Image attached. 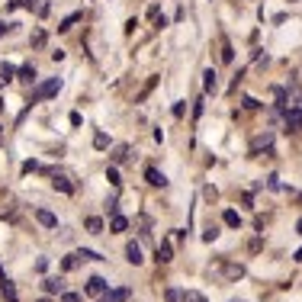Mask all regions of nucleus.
Returning a JSON list of instances; mask_svg holds the SVG:
<instances>
[{"label": "nucleus", "mask_w": 302, "mask_h": 302, "mask_svg": "<svg viewBox=\"0 0 302 302\" xmlns=\"http://www.w3.org/2000/svg\"><path fill=\"white\" fill-rule=\"evenodd\" d=\"M61 90V81L58 78H52V81H42L36 90H32V97H29V103H42V100H48V97H55V93Z\"/></svg>", "instance_id": "obj_1"}, {"label": "nucleus", "mask_w": 302, "mask_h": 302, "mask_svg": "<svg viewBox=\"0 0 302 302\" xmlns=\"http://www.w3.org/2000/svg\"><path fill=\"white\" fill-rule=\"evenodd\" d=\"M106 280H103V277H90V280H87V296H103V293H106Z\"/></svg>", "instance_id": "obj_2"}, {"label": "nucleus", "mask_w": 302, "mask_h": 302, "mask_svg": "<svg viewBox=\"0 0 302 302\" xmlns=\"http://www.w3.org/2000/svg\"><path fill=\"white\" fill-rule=\"evenodd\" d=\"M145 180H148L151 186H167V177H164L158 167H145Z\"/></svg>", "instance_id": "obj_3"}, {"label": "nucleus", "mask_w": 302, "mask_h": 302, "mask_svg": "<svg viewBox=\"0 0 302 302\" xmlns=\"http://www.w3.org/2000/svg\"><path fill=\"white\" fill-rule=\"evenodd\" d=\"M125 261H129V263H135V267H139V263L145 261V257H141V248L135 244V241H129V244H125Z\"/></svg>", "instance_id": "obj_4"}, {"label": "nucleus", "mask_w": 302, "mask_h": 302, "mask_svg": "<svg viewBox=\"0 0 302 302\" xmlns=\"http://www.w3.org/2000/svg\"><path fill=\"white\" fill-rule=\"evenodd\" d=\"M36 219H39V225H45V228H58V216H52L48 209H36Z\"/></svg>", "instance_id": "obj_5"}, {"label": "nucleus", "mask_w": 302, "mask_h": 302, "mask_svg": "<svg viewBox=\"0 0 302 302\" xmlns=\"http://www.w3.org/2000/svg\"><path fill=\"white\" fill-rule=\"evenodd\" d=\"M42 286H45V293H48V296H55V293H64V280H61V277H48L45 283H42Z\"/></svg>", "instance_id": "obj_6"}, {"label": "nucleus", "mask_w": 302, "mask_h": 302, "mask_svg": "<svg viewBox=\"0 0 302 302\" xmlns=\"http://www.w3.org/2000/svg\"><path fill=\"white\" fill-rule=\"evenodd\" d=\"M202 87H206V93H216L219 87V74L212 68H206V74H202Z\"/></svg>", "instance_id": "obj_7"}, {"label": "nucleus", "mask_w": 302, "mask_h": 302, "mask_svg": "<svg viewBox=\"0 0 302 302\" xmlns=\"http://www.w3.org/2000/svg\"><path fill=\"white\" fill-rule=\"evenodd\" d=\"M286 129L289 132L302 129V109H289V113H286Z\"/></svg>", "instance_id": "obj_8"}, {"label": "nucleus", "mask_w": 302, "mask_h": 302, "mask_svg": "<svg viewBox=\"0 0 302 302\" xmlns=\"http://www.w3.org/2000/svg\"><path fill=\"white\" fill-rule=\"evenodd\" d=\"M52 186H55V190H61V193H74V183H71L68 177H61V174H55V177H52Z\"/></svg>", "instance_id": "obj_9"}, {"label": "nucleus", "mask_w": 302, "mask_h": 302, "mask_svg": "<svg viewBox=\"0 0 302 302\" xmlns=\"http://www.w3.org/2000/svg\"><path fill=\"white\" fill-rule=\"evenodd\" d=\"M171 261H174V248H171V241H164L158 248V263H171Z\"/></svg>", "instance_id": "obj_10"}, {"label": "nucleus", "mask_w": 302, "mask_h": 302, "mask_svg": "<svg viewBox=\"0 0 302 302\" xmlns=\"http://www.w3.org/2000/svg\"><path fill=\"white\" fill-rule=\"evenodd\" d=\"M125 299H129V289H113V293L106 289L103 293V302H125Z\"/></svg>", "instance_id": "obj_11"}, {"label": "nucleus", "mask_w": 302, "mask_h": 302, "mask_svg": "<svg viewBox=\"0 0 302 302\" xmlns=\"http://www.w3.org/2000/svg\"><path fill=\"white\" fill-rule=\"evenodd\" d=\"M109 228H113V232H125V228H129V219H125V216H119V212H116V216L109 219Z\"/></svg>", "instance_id": "obj_12"}, {"label": "nucleus", "mask_w": 302, "mask_h": 302, "mask_svg": "<svg viewBox=\"0 0 302 302\" xmlns=\"http://www.w3.org/2000/svg\"><path fill=\"white\" fill-rule=\"evenodd\" d=\"M87 232H90V235H100L103 232V219H97V216H87Z\"/></svg>", "instance_id": "obj_13"}, {"label": "nucleus", "mask_w": 302, "mask_h": 302, "mask_svg": "<svg viewBox=\"0 0 302 302\" xmlns=\"http://www.w3.org/2000/svg\"><path fill=\"white\" fill-rule=\"evenodd\" d=\"M225 225H232V228H241V216H238V212H235V209H225Z\"/></svg>", "instance_id": "obj_14"}, {"label": "nucleus", "mask_w": 302, "mask_h": 302, "mask_svg": "<svg viewBox=\"0 0 302 302\" xmlns=\"http://www.w3.org/2000/svg\"><path fill=\"white\" fill-rule=\"evenodd\" d=\"M13 78H16V68H13V64H0V81H3V84H10Z\"/></svg>", "instance_id": "obj_15"}, {"label": "nucleus", "mask_w": 302, "mask_h": 302, "mask_svg": "<svg viewBox=\"0 0 302 302\" xmlns=\"http://www.w3.org/2000/svg\"><path fill=\"white\" fill-rule=\"evenodd\" d=\"M16 74H20V81H36V68H32V64H23V68H16Z\"/></svg>", "instance_id": "obj_16"}, {"label": "nucleus", "mask_w": 302, "mask_h": 302, "mask_svg": "<svg viewBox=\"0 0 302 302\" xmlns=\"http://www.w3.org/2000/svg\"><path fill=\"white\" fill-rule=\"evenodd\" d=\"M78 20H81V13H71V16H64V20H61V26H58V32H68L71 26L78 23Z\"/></svg>", "instance_id": "obj_17"}, {"label": "nucleus", "mask_w": 302, "mask_h": 302, "mask_svg": "<svg viewBox=\"0 0 302 302\" xmlns=\"http://www.w3.org/2000/svg\"><path fill=\"white\" fill-rule=\"evenodd\" d=\"M0 289H3V296H7L10 302H16V289H13V283H10V280H0Z\"/></svg>", "instance_id": "obj_18"}, {"label": "nucleus", "mask_w": 302, "mask_h": 302, "mask_svg": "<svg viewBox=\"0 0 302 302\" xmlns=\"http://www.w3.org/2000/svg\"><path fill=\"white\" fill-rule=\"evenodd\" d=\"M93 148H100V151H103V148H109V139L103 135V132H97V135H93Z\"/></svg>", "instance_id": "obj_19"}, {"label": "nucleus", "mask_w": 302, "mask_h": 302, "mask_svg": "<svg viewBox=\"0 0 302 302\" xmlns=\"http://www.w3.org/2000/svg\"><path fill=\"white\" fill-rule=\"evenodd\" d=\"M78 257H81V261H103V257L97 254V251H87V248H81V251H78Z\"/></svg>", "instance_id": "obj_20"}, {"label": "nucleus", "mask_w": 302, "mask_h": 302, "mask_svg": "<svg viewBox=\"0 0 302 302\" xmlns=\"http://www.w3.org/2000/svg\"><path fill=\"white\" fill-rule=\"evenodd\" d=\"M78 263H81V257H78V251H74V254H68V257H64V270H74Z\"/></svg>", "instance_id": "obj_21"}, {"label": "nucleus", "mask_w": 302, "mask_h": 302, "mask_svg": "<svg viewBox=\"0 0 302 302\" xmlns=\"http://www.w3.org/2000/svg\"><path fill=\"white\" fill-rule=\"evenodd\" d=\"M232 58H235L232 45H228V39H222V61H232Z\"/></svg>", "instance_id": "obj_22"}, {"label": "nucleus", "mask_w": 302, "mask_h": 302, "mask_svg": "<svg viewBox=\"0 0 302 302\" xmlns=\"http://www.w3.org/2000/svg\"><path fill=\"white\" fill-rule=\"evenodd\" d=\"M180 299H183V302H206V299H202V293H193V289H190V293H183Z\"/></svg>", "instance_id": "obj_23"}, {"label": "nucleus", "mask_w": 302, "mask_h": 302, "mask_svg": "<svg viewBox=\"0 0 302 302\" xmlns=\"http://www.w3.org/2000/svg\"><path fill=\"white\" fill-rule=\"evenodd\" d=\"M42 45H45V32L36 29V36H32V48H42Z\"/></svg>", "instance_id": "obj_24"}, {"label": "nucleus", "mask_w": 302, "mask_h": 302, "mask_svg": "<svg viewBox=\"0 0 302 302\" xmlns=\"http://www.w3.org/2000/svg\"><path fill=\"white\" fill-rule=\"evenodd\" d=\"M125 155H129V148H125V145H119L116 151H113V161H116V164H119V161H125Z\"/></svg>", "instance_id": "obj_25"}, {"label": "nucleus", "mask_w": 302, "mask_h": 302, "mask_svg": "<svg viewBox=\"0 0 302 302\" xmlns=\"http://www.w3.org/2000/svg\"><path fill=\"white\" fill-rule=\"evenodd\" d=\"M106 180H109L113 186H119V183H122V180H119V171H116V167H109V171H106Z\"/></svg>", "instance_id": "obj_26"}, {"label": "nucleus", "mask_w": 302, "mask_h": 302, "mask_svg": "<svg viewBox=\"0 0 302 302\" xmlns=\"http://www.w3.org/2000/svg\"><path fill=\"white\" fill-rule=\"evenodd\" d=\"M135 26H139V20H135V16H132V20H125V36H132V32H135Z\"/></svg>", "instance_id": "obj_27"}, {"label": "nucleus", "mask_w": 302, "mask_h": 302, "mask_svg": "<svg viewBox=\"0 0 302 302\" xmlns=\"http://www.w3.org/2000/svg\"><path fill=\"white\" fill-rule=\"evenodd\" d=\"M61 302H81L78 293H61Z\"/></svg>", "instance_id": "obj_28"}, {"label": "nucleus", "mask_w": 302, "mask_h": 302, "mask_svg": "<svg viewBox=\"0 0 302 302\" xmlns=\"http://www.w3.org/2000/svg\"><path fill=\"white\" fill-rule=\"evenodd\" d=\"M32 171H39V164H36V161H26V164H23V174H32Z\"/></svg>", "instance_id": "obj_29"}, {"label": "nucleus", "mask_w": 302, "mask_h": 302, "mask_svg": "<svg viewBox=\"0 0 302 302\" xmlns=\"http://www.w3.org/2000/svg\"><path fill=\"white\" fill-rule=\"evenodd\" d=\"M167 302H180V293H177V289H167Z\"/></svg>", "instance_id": "obj_30"}, {"label": "nucleus", "mask_w": 302, "mask_h": 302, "mask_svg": "<svg viewBox=\"0 0 302 302\" xmlns=\"http://www.w3.org/2000/svg\"><path fill=\"white\" fill-rule=\"evenodd\" d=\"M23 7H29V10H32V7H36V0H23Z\"/></svg>", "instance_id": "obj_31"}, {"label": "nucleus", "mask_w": 302, "mask_h": 302, "mask_svg": "<svg viewBox=\"0 0 302 302\" xmlns=\"http://www.w3.org/2000/svg\"><path fill=\"white\" fill-rule=\"evenodd\" d=\"M7 29H10V26H7V23H0V36H3V32H7Z\"/></svg>", "instance_id": "obj_32"}, {"label": "nucleus", "mask_w": 302, "mask_h": 302, "mask_svg": "<svg viewBox=\"0 0 302 302\" xmlns=\"http://www.w3.org/2000/svg\"><path fill=\"white\" fill-rule=\"evenodd\" d=\"M296 261H302V248H299V251H296Z\"/></svg>", "instance_id": "obj_33"}, {"label": "nucleus", "mask_w": 302, "mask_h": 302, "mask_svg": "<svg viewBox=\"0 0 302 302\" xmlns=\"http://www.w3.org/2000/svg\"><path fill=\"white\" fill-rule=\"evenodd\" d=\"M296 232H299V235H302V219H299V225H296Z\"/></svg>", "instance_id": "obj_34"}, {"label": "nucleus", "mask_w": 302, "mask_h": 302, "mask_svg": "<svg viewBox=\"0 0 302 302\" xmlns=\"http://www.w3.org/2000/svg\"><path fill=\"white\" fill-rule=\"evenodd\" d=\"M0 280H7V277H3V267H0Z\"/></svg>", "instance_id": "obj_35"}, {"label": "nucleus", "mask_w": 302, "mask_h": 302, "mask_svg": "<svg viewBox=\"0 0 302 302\" xmlns=\"http://www.w3.org/2000/svg\"><path fill=\"white\" fill-rule=\"evenodd\" d=\"M39 302H52V299H39Z\"/></svg>", "instance_id": "obj_36"}]
</instances>
